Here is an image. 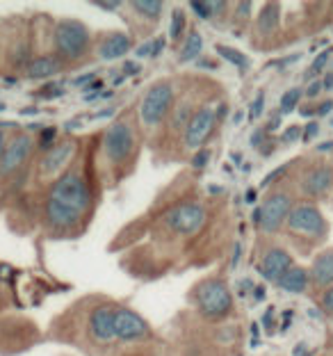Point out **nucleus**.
<instances>
[{
  "label": "nucleus",
  "instance_id": "nucleus-42",
  "mask_svg": "<svg viewBox=\"0 0 333 356\" xmlns=\"http://www.w3.org/2000/svg\"><path fill=\"white\" fill-rule=\"evenodd\" d=\"M281 121H283V117L276 112V115L270 119V124H267V131H279V126H281Z\"/></svg>",
  "mask_w": 333,
  "mask_h": 356
},
{
  "label": "nucleus",
  "instance_id": "nucleus-41",
  "mask_svg": "<svg viewBox=\"0 0 333 356\" xmlns=\"http://www.w3.org/2000/svg\"><path fill=\"white\" fill-rule=\"evenodd\" d=\"M251 12V3H238V19H247Z\"/></svg>",
  "mask_w": 333,
  "mask_h": 356
},
{
  "label": "nucleus",
  "instance_id": "nucleus-1",
  "mask_svg": "<svg viewBox=\"0 0 333 356\" xmlns=\"http://www.w3.org/2000/svg\"><path fill=\"white\" fill-rule=\"evenodd\" d=\"M89 51V30L80 21L64 19L55 28V53L60 60L76 62Z\"/></svg>",
  "mask_w": 333,
  "mask_h": 356
},
{
  "label": "nucleus",
  "instance_id": "nucleus-2",
  "mask_svg": "<svg viewBox=\"0 0 333 356\" xmlns=\"http://www.w3.org/2000/svg\"><path fill=\"white\" fill-rule=\"evenodd\" d=\"M48 199L58 201V204L67 206L71 210H76V213L83 215L85 210L89 208V201H92V194H89V188L85 183V178L80 174H64L62 178L53 183L51 188V194H48Z\"/></svg>",
  "mask_w": 333,
  "mask_h": 356
},
{
  "label": "nucleus",
  "instance_id": "nucleus-11",
  "mask_svg": "<svg viewBox=\"0 0 333 356\" xmlns=\"http://www.w3.org/2000/svg\"><path fill=\"white\" fill-rule=\"evenodd\" d=\"M149 334V325L144 322V318H140L135 311L131 309H115V336L119 341H140Z\"/></svg>",
  "mask_w": 333,
  "mask_h": 356
},
{
  "label": "nucleus",
  "instance_id": "nucleus-16",
  "mask_svg": "<svg viewBox=\"0 0 333 356\" xmlns=\"http://www.w3.org/2000/svg\"><path fill=\"white\" fill-rule=\"evenodd\" d=\"M333 185V167L329 165H320V167H313L311 172L304 176V183H302V190L308 197H320Z\"/></svg>",
  "mask_w": 333,
  "mask_h": 356
},
{
  "label": "nucleus",
  "instance_id": "nucleus-30",
  "mask_svg": "<svg viewBox=\"0 0 333 356\" xmlns=\"http://www.w3.org/2000/svg\"><path fill=\"white\" fill-rule=\"evenodd\" d=\"M208 163H210V151L208 149H199L197 153H194V158H192L194 169H203Z\"/></svg>",
  "mask_w": 333,
  "mask_h": 356
},
{
  "label": "nucleus",
  "instance_id": "nucleus-22",
  "mask_svg": "<svg viewBox=\"0 0 333 356\" xmlns=\"http://www.w3.org/2000/svg\"><path fill=\"white\" fill-rule=\"evenodd\" d=\"M215 48H217V53L222 55L226 62H231L233 67L240 69V74H247V71H249L251 62H249V58L242 51H238V48H233V46H224V44H217Z\"/></svg>",
  "mask_w": 333,
  "mask_h": 356
},
{
  "label": "nucleus",
  "instance_id": "nucleus-12",
  "mask_svg": "<svg viewBox=\"0 0 333 356\" xmlns=\"http://www.w3.org/2000/svg\"><path fill=\"white\" fill-rule=\"evenodd\" d=\"M89 331L99 343H108L115 338V309L112 306H96L89 315Z\"/></svg>",
  "mask_w": 333,
  "mask_h": 356
},
{
  "label": "nucleus",
  "instance_id": "nucleus-27",
  "mask_svg": "<svg viewBox=\"0 0 333 356\" xmlns=\"http://www.w3.org/2000/svg\"><path fill=\"white\" fill-rule=\"evenodd\" d=\"M183 32H185V14H183V10H174L172 23H169V37L176 42V39L183 37Z\"/></svg>",
  "mask_w": 333,
  "mask_h": 356
},
{
  "label": "nucleus",
  "instance_id": "nucleus-45",
  "mask_svg": "<svg viewBox=\"0 0 333 356\" xmlns=\"http://www.w3.org/2000/svg\"><path fill=\"white\" fill-rule=\"evenodd\" d=\"M96 7H101V10H108V12H115L117 7H119V3H94Z\"/></svg>",
  "mask_w": 333,
  "mask_h": 356
},
{
  "label": "nucleus",
  "instance_id": "nucleus-28",
  "mask_svg": "<svg viewBox=\"0 0 333 356\" xmlns=\"http://www.w3.org/2000/svg\"><path fill=\"white\" fill-rule=\"evenodd\" d=\"M190 10L199 16V19H203V21H210L215 16V12H213V3H201V0H192L190 3Z\"/></svg>",
  "mask_w": 333,
  "mask_h": 356
},
{
  "label": "nucleus",
  "instance_id": "nucleus-35",
  "mask_svg": "<svg viewBox=\"0 0 333 356\" xmlns=\"http://www.w3.org/2000/svg\"><path fill=\"white\" fill-rule=\"evenodd\" d=\"M322 309L333 315V286L327 288V293L322 295Z\"/></svg>",
  "mask_w": 333,
  "mask_h": 356
},
{
  "label": "nucleus",
  "instance_id": "nucleus-34",
  "mask_svg": "<svg viewBox=\"0 0 333 356\" xmlns=\"http://www.w3.org/2000/svg\"><path fill=\"white\" fill-rule=\"evenodd\" d=\"M263 108H265V94H258L256 96V101H254V108H251V119H258L261 117V112H263Z\"/></svg>",
  "mask_w": 333,
  "mask_h": 356
},
{
  "label": "nucleus",
  "instance_id": "nucleus-7",
  "mask_svg": "<svg viewBox=\"0 0 333 356\" xmlns=\"http://www.w3.org/2000/svg\"><path fill=\"white\" fill-rule=\"evenodd\" d=\"M165 222L169 229L181 233V236H192L206 222V210H203L201 204H194V201L192 204H181L169 210L165 215Z\"/></svg>",
  "mask_w": 333,
  "mask_h": 356
},
{
  "label": "nucleus",
  "instance_id": "nucleus-23",
  "mask_svg": "<svg viewBox=\"0 0 333 356\" xmlns=\"http://www.w3.org/2000/svg\"><path fill=\"white\" fill-rule=\"evenodd\" d=\"M203 51V39L197 30H190V35L185 37L183 48H181V62H192L197 60Z\"/></svg>",
  "mask_w": 333,
  "mask_h": 356
},
{
  "label": "nucleus",
  "instance_id": "nucleus-19",
  "mask_svg": "<svg viewBox=\"0 0 333 356\" xmlns=\"http://www.w3.org/2000/svg\"><path fill=\"white\" fill-rule=\"evenodd\" d=\"M308 281H311V274H308L306 267L290 265L276 283H279V288L286 290V293H304L308 288Z\"/></svg>",
  "mask_w": 333,
  "mask_h": 356
},
{
  "label": "nucleus",
  "instance_id": "nucleus-9",
  "mask_svg": "<svg viewBox=\"0 0 333 356\" xmlns=\"http://www.w3.org/2000/svg\"><path fill=\"white\" fill-rule=\"evenodd\" d=\"M292 210V199L288 194L276 192L272 197H267V201L261 206V229L265 233H276L283 226V222L288 220Z\"/></svg>",
  "mask_w": 333,
  "mask_h": 356
},
{
  "label": "nucleus",
  "instance_id": "nucleus-48",
  "mask_svg": "<svg viewBox=\"0 0 333 356\" xmlns=\"http://www.w3.org/2000/svg\"><path fill=\"white\" fill-rule=\"evenodd\" d=\"M295 356H308V350H306V345L304 343H299L295 347Z\"/></svg>",
  "mask_w": 333,
  "mask_h": 356
},
{
  "label": "nucleus",
  "instance_id": "nucleus-46",
  "mask_svg": "<svg viewBox=\"0 0 333 356\" xmlns=\"http://www.w3.org/2000/svg\"><path fill=\"white\" fill-rule=\"evenodd\" d=\"M322 89H333V71H331V74L324 76V80H322Z\"/></svg>",
  "mask_w": 333,
  "mask_h": 356
},
{
  "label": "nucleus",
  "instance_id": "nucleus-53",
  "mask_svg": "<svg viewBox=\"0 0 333 356\" xmlns=\"http://www.w3.org/2000/svg\"><path fill=\"white\" fill-rule=\"evenodd\" d=\"M254 224H256V226L261 224V208H256V210H254Z\"/></svg>",
  "mask_w": 333,
  "mask_h": 356
},
{
  "label": "nucleus",
  "instance_id": "nucleus-33",
  "mask_svg": "<svg viewBox=\"0 0 333 356\" xmlns=\"http://www.w3.org/2000/svg\"><path fill=\"white\" fill-rule=\"evenodd\" d=\"M299 137H302V126H290L283 131V142H299Z\"/></svg>",
  "mask_w": 333,
  "mask_h": 356
},
{
  "label": "nucleus",
  "instance_id": "nucleus-6",
  "mask_svg": "<svg viewBox=\"0 0 333 356\" xmlns=\"http://www.w3.org/2000/svg\"><path fill=\"white\" fill-rule=\"evenodd\" d=\"M103 149L112 163H121L135 149V133L128 121H115L103 137Z\"/></svg>",
  "mask_w": 333,
  "mask_h": 356
},
{
  "label": "nucleus",
  "instance_id": "nucleus-37",
  "mask_svg": "<svg viewBox=\"0 0 333 356\" xmlns=\"http://www.w3.org/2000/svg\"><path fill=\"white\" fill-rule=\"evenodd\" d=\"M135 55H137V58H149V55L153 58V42H146L144 46H140L135 51Z\"/></svg>",
  "mask_w": 333,
  "mask_h": 356
},
{
  "label": "nucleus",
  "instance_id": "nucleus-21",
  "mask_svg": "<svg viewBox=\"0 0 333 356\" xmlns=\"http://www.w3.org/2000/svg\"><path fill=\"white\" fill-rule=\"evenodd\" d=\"M279 5L276 3H267L263 7L261 16H258V32H263V35H272V32H276V28H279Z\"/></svg>",
  "mask_w": 333,
  "mask_h": 356
},
{
  "label": "nucleus",
  "instance_id": "nucleus-32",
  "mask_svg": "<svg viewBox=\"0 0 333 356\" xmlns=\"http://www.w3.org/2000/svg\"><path fill=\"white\" fill-rule=\"evenodd\" d=\"M329 58H331V48H327V51H322L318 58H315V62H313V74H320V71L327 67V62H329Z\"/></svg>",
  "mask_w": 333,
  "mask_h": 356
},
{
  "label": "nucleus",
  "instance_id": "nucleus-36",
  "mask_svg": "<svg viewBox=\"0 0 333 356\" xmlns=\"http://www.w3.org/2000/svg\"><path fill=\"white\" fill-rule=\"evenodd\" d=\"M322 92V80H313L311 85H308V89H306V96L308 99H315Z\"/></svg>",
  "mask_w": 333,
  "mask_h": 356
},
{
  "label": "nucleus",
  "instance_id": "nucleus-5",
  "mask_svg": "<svg viewBox=\"0 0 333 356\" xmlns=\"http://www.w3.org/2000/svg\"><path fill=\"white\" fill-rule=\"evenodd\" d=\"M286 222L292 233H302V236H311L315 240L327 236V220L320 213V208H315L313 204L292 206Z\"/></svg>",
  "mask_w": 333,
  "mask_h": 356
},
{
  "label": "nucleus",
  "instance_id": "nucleus-8",
  "mask_svg": "<svg viewBox=\"0 0 333 356\" xmlns=\"http://www.w3.org/2000/svg\"><path fill=\"white\" fill-rule=\"evenodd\" d=\"M217 126V117H215V110L208 108V105H203V108H199L194 115L190 117L188 126H185L183 131V142L188 149H201L203 144H206V140L210 135H213Z\"/></svg>",
  "mask_w": 333,
  "mask_h": 356
},
{
  "label": "nucleus",
  "instance_id": "nucleus-40",
  "mask_svg": "<svg viewBox=\"0 0 333 356\" xmlns=\"http://www.w3.org/2000/svg\"><path fill=\"white\" fill-rule=\"evenodd\" d=\"M283 172H286V167H279V169H274V172H272V174H270V176H267V178H265V181L261 183V188H267V185H270L272 181H276V176H281Z\"/></svg>",
  "mask_w": 333,
  "mask_h": 356
},
{
  "label": "nucleus",
  "instance_id": "nucleus-31",
  "mask_svg": "<svg viewBox=\"0 0 333 356\" xmlns=\"http://www.w3.org/2000/svg\"><path fill=\"white\" fill-rule=\"evenodd\" d=\"M318 133H320V124H318V121H308V126L302 131V140H304L306 144H311Z\"/></svg>",
  "mask_w": 333,
  "mask_h": 356
},
{
  "label": "nucleus",
  "instance_id": "nucleus-38",
  "mask_svg": "<svg viewBox=\"0 0 333 356\" xmlns=\"http://www.w3.org/2000/svg\"><path fill=\"white\" fill-rule=\"evenodd\" d=\"M165 46H167L165 37H156V39H153V58H158V55L165 51Z\"/></svg>",
  "mask_w": 333,
  "mask_h": 356
},
{
  "label": "nucleus",
  "instance_id": "nucleus-29",
  "mask_svg": "<svg viewBox=\"0 0 333 356\" xmlns=\"http://www.w3.org/2000/svg\"><path fill=\"white\" fill-rule=\"evenodd\" d=\"M55 137H58V131H55V128H44L42 135H39V149L51 151L55 147Z\"/></svg>",
  "mask_w": 333,
  "mask_h": 356
},
{
  "label": "nucleus",
  "instance_id": "nucleus-24",
  "mask_svg": "<svg viewBox=\"0 0 333 356\" xmlns=\"http://www.w3.org/2000/svg\"><path fill=\"white\" fill-rule=\"evenodd\" d=\"M133 10L140 16H144V19L158 21L160 14H162V3H160V0H135Z\"/></svg>",
  "mask_w": 333,
  "mask_h": 356
},
{
  "label": "nucleus",
  "instance_id": "nucleus-17",
  "mask_svg": "<svg viewBox=\"0 0 333 356\" xmlns=\"http://www.w3.org/2000/svg\"><path fill=\"white\" fill-rule=\"evenodd\" d=\"M311 279L315 288H331L333 286V249H327L320 256H315L311 267Z\"/></svg>",
  "mask_w": 333,
  "mask_h": 356
},
{
  "label": "nucleus",
  "instance_id": "nucleus-10",
  "mask_svg": "<svg viewBox=\"0 0 333 356\" xmlns=\"http://www.w3.org/2000/svg\"><path fill=\"white\" fill-rule=\"evenodd\" d=\"M32 153V140L30 135H16L14 140L7 144L3 156H0V178L12 176L16 169L26 165V160Z\"/></svg>",
  "mask_w": 333,
  "mask_h": 356
},
{
  "label": "nucleus",
  "instance_id": "nucleus-4",
  "mask_svg": "<svg viewBox=\"0 0 333 356\" xmlns=\"http://www.w3.org/2000/svg\"><path fill=\"white\" fill-rule=\"evenodd\" d=\"M197 306L206 318L217 320V318H224V315L231 311L233 297L222 281L213 279V281L201 283L197 288Z\"/></svg>",
  "mask_w": 333,
  "mask_h": 356
},
{
  "label": "nucleus",
  "instance_id": "nucleus-20",
  "mask_svg": "<svg viewBox=\"0 0 333 356\" xmlns=\"http://www.w3.org/2000/svg\"><path fill=\"white\" fill-rule=\"evenodd\" d=\"M62 69V60L58 55H42V58H35L28 62V78L32 80H46L55 76Z\"/></svg>",
  "mask_w": 333,
  "mask_h": 356
},
{
  "label": "nucleus",
  "instance_id": "nucleus-49",
  "mask_svg": "<svg viewBox=\"0 0 333 356\" xmlns=\"http://www.w3.org/2000/svg\"><path fill=\"white\" fill-rule=\"evenodd\" d=\"M5 147H7V137H5V131H3V128H0V156H3Z\"/></svg>",
  "mask_w": 333,
  "mask_h": 356
},
{
  "label": "nucleus",
  "instance_id": "nucleus-14",
  "mask_svg": "<svg viewBox=\"0 0 333 356\" xmlns=\"http://www.w3.org/2000/svg\"><path fill=\"white\" fill-rule=\"evenodd\" d=\"M44 215H46L48 226H53V229H60V231L73 229V226L80 222V217H83L80 213H76V210L62 206V204H58V201H53V199L46 201Z\"/></svg>",
  "mask_w": 333,
  "mask_h": 356
},
{
  "label": "nucleus",
  "instance_id": "nucleus-15",
  "mask_svg": "<svg viewBox=\"0 0 333 356\" xmlns=\"http://www.w3.org/2000/svg\"><path fill=\"white\" fill-rule=\"evenodd\" d=\"M73 149H76V144L64 140L62 144H55L51 151H46V156L42 160V167H39L42 176H55V174H58L60 169L69 163V158L73 156Z\"/></svg>",
  "mask_w": 333,
  "mask_h": 356
},
{
  "label": "nucleus",
  "instance_id": "nucleus-52",
  "mask_svg": "<svg viewBox=\"0 0 333 356\" xmlns=\"http://www.w3.org/2000/svg\"><path fill=\"white\" fill-rule=\"evenodd\" d=\"M256 201V190H249L247 192V204H254Z\"/></svg>",
  "mask_w": 333,
  "mask_h": 356
},
{
  "label": "nucleus",
  "instance_id": "nucleus-43",
  "mask_svg": "<svg viewBox=\"0 0 333 356\" xmlns=\"http://www.w3.org/2000/svg\"><path fill=\"white\" fill-rule=\"evenodd\" d=\"M331 110H333V101H324L315 112H318V117H324V115H329Z\"/></svg>",
  "mask_w": 333,
  "mask_h": 356
},
{
  "label": "nucleus",
  "instance_id": "nucleus-56",
  "mask_svg": "<svg viewBox=\"0 0 333 356\" xmlns=\"http://www.w3.org/2000/svg\"><path fill=\"white\" fill-rule=\"evenodd\" d=\"M331 128H333V121H331Z\"/></svg>",
  "mask_w": 333,
  "mask_h": 356
},
{
  "label": "nucleus",
  "instance_id": "nucleus-3",
  "mask_svg": "<svg viewBox=\"0 0 333 356\" xmlns=\"http://www.w3.org/2000/svg\"><path fill=\"white\" fill-rule=\"evenodd\" d=\"M172 105H174L172 83H167V80L156 83L142 99V108H140L142 124L144 126H158L160 121L167 117V112L172 110Z\"/></svg>",
  "mask_w": 333,
  "mask_h": 356
},
{
  "label": "nucleus",
  "instance_id": "nucleus-55",
  "mask_svg": "<svg viewBox=\"0 0 333 356\" xmlns=\"http://www.w3.org/2000/svg\"><path fill=\"white\" fill-rule=\"evenodd\" d=\"M331 347H333V338H331Z\"/></svg>",
  "mask_w": 333,
  "mask_h": 356
},
{
  "label": "nucleus",
  "instance_id": "nucleus-26",
  "mask_svg": "<svg viewBox=\"0 0 333 356\" xmlns=\"http://www.w3.org/2000/svg\"><path fill=\"white\" fill-rule=\"evenodd\" d=\"M190 117H192V105L190 103H181V105H178L176 112H174V121H172L176 131H185V126H188Z\"/></svg>",
  "mask_w": 333,
  "mask_h": 356
},
{
  "label": "nucleus",
  "instance_id": "nucleus-50",
  "mask_svg": "<svg viewBox=\"0 0 333 356\" xmlns=\"http://www.w3.org/2000/svg\"><path fill=\"white\" fill-rule=\"evenodd\" d=\"M256 299H258V302L265 299V288L263 286H256Z\"/></svg>",
  "mask_w": 333,
  "mask_h": 356
},
{
  "label": "nucleus",
  "instance_id": "nucleus-44",
  "mask_svg": "<svg viewBox=\"0 0 333 356\" xmlns=\"http://www.w3.org/2000/svg\"><path fill=\"white\" fill-rule=\"evenodd\" d=\"M238 286H240V295H247V293H249V290H251V288H254V283H251L249 279H245V281H240V283H238Z\"/></svg>",
  "mask_w": 333,
  "mask_h": 356
},
{
  "label": "nucleus",
  "instance_id": "nucleus-47",
  "mask_svg": "<svg viewBox=\"0 0 333 356\" xmlns=\"http://www.w3.org/2000/svg\"><path fill=\"white\" fill-rule=\"evenodd\" d=\"M263 135H265V131H256L254 137H251V147H258V144H261V140H263Z\"/></svg>",
  "mask_w": 333,
  "mask_h": 356
},
{
  "label": "nucleus",
  "instance_id": "nucleus-25",
  "mask_svg": "<svg viewBox=\"0 0 333 356\" xmlns=\"http://www.w3.org/2000/svg\"><path fill=\"white\" fill-rule=\"evenodd\" d=\"M302 94H304V92H302L299 87L288 89V92L281 96V110H279V115H281V117H283V115H290V112L299 105V99H302Z\"/></svg>",
  "mask_w": 333,
  "mask_h": 356
},
{
  "label": "nucleus",
  "instance_id": "nucleus-54",
  "mask_svg": "<svg viewBox=\"0 0 333 356\" xmlns=\"http://www.w3.org/2000/svg\"><path fill=\"white\" fill-rule=\"evenodd\" d=\"M333 147V142H327V144H322V147H320V151H329Z\"/></svg>",
  "mask_w": 333,
  "mask_h": 356
},
{
  "label": "nucleus",
  "instance_id": "nucleus-39",
  "mask_svg": "<svg viewBox=\"0 0 333 356\" xmlns=\"http://www.w3.org/2000/svg\"><path fill=\"white\" fill-rule=\"evenodd\" d=\"M140 62H126L124 64V74L126 76H137V74H140Z\"/></svg>",
  "mask_w": 333,
  "mask_h": 356
},
{
  "label": "nucleus",
  "instance_id": "nucleus-13",
  "mask_svg": "<svg viewBox=\"0 0 333 356\" xmlns=\"http://www.w3.org/2000/svg\"><path fill=\"white\" fill-rule=\"evenodd\" d=\"M290 265H292V256L286 252V249L276 247V249H270V252L263 256L261 265H258V272H261V277L265 281H279V277L288 270Z\"/></svg>",
  "mask_w": 333,
  "mask_h": 356
},
{
  "label": "nucleus",
  "instance_id": "nucleus-51",
  "mask_svg": "<svg viewBox=\"0 0 333 356\" xmlns=\"http://www.w3.org/2000/svg\"><path fill=\"white\" fill-rule=\"evenodd\" d=\"M94 78V74H89V76H83V78H78L76 80V85H85V83H89V80Z\"/></svg>",
  "mask_w": 333,
  "mask_h": 356
},
{
  "label": "nucleus",
  "instance_id": "nucleus-18",
  "mask_svg": "<svg viewBox=\"0 0 333 356\" xmlns=\"http://www.w3.org/2000/svg\"><path fill=\"white\" fill-rule=\"evenodd\" d=\"M131 51V37L126 32H110L99 46V58L101 60H117Z\"/></svg>",
  "mask_w": 333,
  "mask_h": 356
}]
</instances>
